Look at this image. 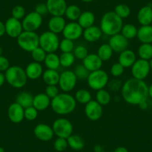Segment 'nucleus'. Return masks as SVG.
Returning <instances> with one entry per match:
<instances>
[{
    "label": "nucleus",
    "mask_w": 152,
    "mask_h": 152,
    "mask_svg": "<svg viewBox=\"0 0 152 152\" xmlns=\"http://www.w3.org/2000/svg\"><path fill=\"white\" fill-rule=\"evenodd\" d=\"M5 76L8 84L16 89L24 87L28 81L26 71L19 66H10L5 72Z\"/></svg>",
    "instance_id": "obj_4"
},
{
    "label": "nucleus",
    "mask_w": 152,
    "mask_h": 152,
    "mask_svg": "<svg viewBox=\"0 0 152 152\" xmlns=\"http://www.w3.org/2000/svg\"><path fill=\"white\" fill-rule=\"evenodd\" d=\"M82 64L90 72L102 69L103 61L100 59L97 54H88L82 61Z\"/></svg>",
    "instance_id": "obj_19"
},
{
    "label": "nucleus",
    "mask_w": 152,
    "mask_h": 152,
    "mask_svg": "<svg viewBox=\"0 0 152 152\" xmlns=\"http://www.w3.org/2000/svg\"><path fill=\"white\" fill-rule=\"evenodd\" d=\"M34 11L37 12V14H39L40 15L43 16L46 15L47 14H49V11H48L47 6H46V3H39L35 6Z\"/></svg>",
    "instance_id": "obj_50"
},
{
    "label": "nucleus",
    "mask_w": 152,
    "mask_h": 152,
    "mask_svg": "<svg viewBox=\"0 0 152 152\" xmlns=\"http://www.w3.org/2000/svg\"><path fill=\"white\" fill-rule=\"evenodd\" d=\"M75 43L74 41L71 40H69L66 38L62 39L60 40L59 44V49L62 52V53H65V52H72L75 49Z\"/></svg>",
    "instance_id": "obj_41"
},
{
    "label": "nucleus",
    "mask_w": 152,
    "mask_h": 152,
    "mask_svg": "<svg viewBox=\"0 0 152 152\" xmlns=\"http://www.w3.org/2000/svg\"><path fill=\"white\" fill-rule=\"evenodd\" d=\"M46 55H47V53L40 46H38L37 48H36L34 50L31 52V55L33 61L40 63V64L44 62Z\"/></svg>",
    "instance_id": "obj_40"
},
{
    "label": "nucleus",
    "mask_w": 152,
    "mask_h": 152,
    "mask_svg": "<svg viewBox=\"0 0 152 152\" xmlns=\"http://www.w3.org/2000/svg\"><path fill=\"white\" fill-rule=\"evenodd\" d=\"M24 108L20 106L17 102L12 103L10 104L8 109V119L13 123L18 124L23 122L24 117Z\"/></svg>",
    "instance_id": "obj_18"
},
{
    "label": "nucleus",
    "mask_w": 152,
    "mask_h": 152,
    "mask_svg": "<svg viewBox=\"0 0 152 152\" xmlns=\"http://www.w3.org/2000/svg\"><path fill=\"white\" fill-rule=\"evenodd\" d=\"M151 8H152V3H151Z\"/></svg>",
    "instance_id": "obj_62"
},
{
    "label": "nucleus",
    "mask_w": 152,
    "mask_h": 152,
    "mask_svg": "<svg viewBox=\"0 0 152 152\" xmlns=\"http://www.w3.org/2000/svg\"><path fill=\"white\" fill-rule=\"evenodd\" d=\"M83 31L84 29L78 24V22H69L66 25L62 34L64 38L75 41L82 36Z\"/></svg>",
    "instance_id": "obj_13"
},
{
    "label": "nucleus",
    "mask_w": 152,
    "mask_h": 152,
    "mask_svg": "<svg viewBox=\"0 0 152 152\" xmlns=\"http://www.w3.org/2000/svg\"><path fill=\"white\" fill-rule=\"evenodd\" d=\"M25 71H26L28 79L37 80L43 75V68L41 64L32 61L26 66Z\"/></svg>",
    "instance_id": "obj_20"
},
{
    "label": "nucleus",
    "mask_w": 152,
    "mask_h": 152,
    "mask_svg": "<svg viewBox=\"0 0 152 152\" xmlns=\"http://www.w3.org/2000/svg\"><path fill=\"white\" fill-rule=\"evenodd\" d=\"M5 34L11 38H17L23 31V25L20 20L10 17L5 23Z\"/></svg>",
    "instance_id": "obj_17"
},
{
    "label": "nucleus",
    "mask_w": 152,
    "mask_h": 152,
    "mask_svg": "<svg viewBox=\"0 0 152 152\" xmlns=\"http://www.w3.org/2000/svg\"><path fill=\"white\" fill-rule=\"evenodd\" d=\"M74 73L77 78L79 80H87L88 78L90 72L83 64H78L74 69Z\"/></svg>",
    "instance_id": "obj_42"
},
{
    "label": "nucleus",
    "mask_w": 152,
    "mask_h": 152,
    "mask_svg": "<svg viewBox=\"0 0 152 152\" xmlns=\"http://www.w3.org/2000/svg\"><path fill=\"white\" fill-rule=\"evenodd\" d=\"M137 31H138V28L136 27V26L131 23H128V24L123 25L120 33L129 40L134 39V37H137Z\"/></svg>",
    "instance_id": "obj_36"
},
{
    "label": "nucleus",
    "mask_w": 152,
    "mask_h": 152,
    "mask_svg": "<svg viewBox=\"0 0 152 152\" xmlns=\"http://www.w3.org/2000/svg\"><path fill=\"white\" fill-rule=\"evenodd\" d=\"M2 53H3V49L0 46V56L2 55Z\"/></svg>",
    "instance_id": "obj_59"
},
{
    "label": "nucleus",
    "mask_w": 152,
    "mask_h": 152,
    "mask_svg": "<svg viewBox=\"0 0 152 152\" xmlns=\"http://www.w3.org/2000/svg\"><path fill=\"white\" fill-rule=\"evenodd\" d=\"M72 53L76 59L83 61V60L87 56L89 52L88 49H87L85 46H82V45H79V46H77L76 47H75Z\"/></svg>",
    "instance_id": "obj_43"
},
{
    "label": "nucleus",
    "mask_w": 152,
    "mask_h": 152,
    "mask_svg": "<svg viewBox=\"0 0 152 152\" xmlns=\"http://www.w3.org/2000/svg\"><path fill=\"white\" fill-rule=\"evenodd\" d=\"M87 82L90 89L98 91L107 87L109 82V75L106 71L100 69L90 72Z\"/></svg>",
    "instance_id": "obj_6"
},
{
    "label": "nucleus",
    "mask_w": 152,
    "mask_h": 152,
    "mask_svg": "<svg viewBox=\"0 0 152 152\" xmlns=\"http://www.w3.org/2000/svg\"><path fill=\"white\" fill-rule=\"evenodd\" d=\"M34 96L29 92L23 91L19 93L16 97V102L17 104L23 107V108H27L33 105Z\"/></svg>",
    "instance_id": "obj_29"
},
{
    "label": "nucleus",
    "mask_w": 152,
    "mask_h": 152,
    "mask_svg": "<svg viewBox=\"0 0 152 152\" xmlns=\"http://www.w3.org/2000/svg\"><path fill=\"white\" fill-rule=\"evenodd\" d=\"M68 142L67 140L65 138L58 137L54 142V148L58 152H63L66 150L68 148Z\"/></svg>",
    "instance_id": "obj_44"
},
{
    "label": "nucleus",
    "mask_w": 152,
    "mask_h": 152,
    "mask_svg": "<svg viewBox=\"0 0 152 152\" xmlns=\"http://www.w3.org/2000/svg\"><path fill=\"white\" fill-rule=\"evenodd\" d=\"M44 64L48 69L57 70L60 66V57L55 52L53 53H47L44 61Z\"/></svg>",
    "instance_id": "obj_31"
},
{
    "label": "nucleus",
    "mask_w": 152,
    "mask_h": 152,
    "mask_svg": "<svg viewBox=\"0 0 152 152\" xmlns=\"http://www.w3.org/2000/svg\"><path fill=\"white\" fill-rule=\"evenodd\" d=\"M137 37L141 43H152L151 26H140L137 31Z\"/></svg>",
    "instance_id": "obj_26"
},
{
    "label": "nucleus",
    "mask_w": 152,
    "mask_h": 152,
    "mask_svg": "<svg viewBox=\"0 0 152 152\" xmlns=\"http://www.w3.org/2000/svg\"><path fill=\"white\" fill-rule=\"evenodd\" d=\"M81 13V8L78 5H70L67 6L64 15L70 22H76L78 21Z\"/></svg>",
    "instance_id": "obj_32"
},
{
    "label": "nucleus",
    "mask_w": 152,
    "mask_h": 152,
    "mask_svg": "<svg viewBox=\"0 0 152 152\" xmlns=\"http://www.w3.org/2000/svg\"><path fill=\"white\" fill-rule=\"evenodd\" d=\"M10 67V62L6 57L1 55L0 56V72H5Z\"/></svg>",
    "instance_id": "obj_51"
},
{
    "label": "nucleus",
    "mask_w": 152,
    "mask_h": 152,
    "mask_svg": "<svg viewBox=\"0 0 152 152\" xmlns=\"http://www.w3.org/2000/svg\"><path fill=\"white\" fill-rule=\"evenodd\" d=\"M38 110L33 106L25 108L24 117L28 121H34L37 118Z\"/></svg>",
    "instance_id": "obj_45"
},
{
    "label": "nucleus",
    "mask_w": 152,
    "mask_h": 152,
    "mask_svg": "<svg viewBox=\"0 0 152 152\" xmlns=\"http://www.w3.org/2000/svg\"><path fill=\"white\" fill-rule=\"evenodd\" d=\"M140 59L149 61L152 58V43H142L137 50Z\"/></svg>",
    "instance_id": "obj_34"
},
{
    "label": "nucleus",
    "mask_w": 152,
    "mask_h": 152,
    "mask_svg": "<svg viewBox=\"0 0 152 152\" xmlns=\"http://www.w3.org/2000/svg\"><path fill=\"white\" fill-rule=\"evenodd\" d=\"M149 65H150L151 69H152V58L149 61Z\"/></svg>",
    "instance_id": "obj_58"
},
{
    "label": "nucleus",
    "mask_w": 152,
    "mask_h": 152,
    "mask_svg": "<svg viewBox=\"0 0 152 152\" xmlns=\"http://www.w3.org/2000/svg\"><path fill=\"white\" fill-rule=\"evenodd\" d=\"M43 81L46 85H58L59 82L60 73L55 69H46L42 75Z\"/></svg>",
    "instance_id": "obj_27"
},
{
    "label": "nucleus",
    "mask_w": 152,
    "mask_h": 152,
    "mask_svg": "<svg viewBox=\"0 0 152 152\" xmlns=\"http://www.w3.org/2000/svg\"><path fill=\"white\" fill-rule=\"evenodd\" d=\"M113 152H129L128 149L126 148L124 146H119V147L116 148L115 150L113 151Z\"/></svg>",
    "instance_id": "obj_55"
},
{
    "label": "nucleus",
    "mask_w": 152,
    "mask_h": 152,
    "mask_svg": "<svg viewBox=\"0 0 152 152\" xmlns=\"http://www.w3.org/2000/svg\"><path fill=\"white\" fill-rule=\"evenodd\" d=\"M151 27H152V22H151Z\"/></svg>",
    "instance_id": "obj_61"
},
{
    "label": "nucleus",
    "mask_w": 152,
    "mask_h": 152,
    "mask_svg": "<svg viewBox=\"0 0 152 152\" xmlns=\"http://www.w3.org/2000/svg\"><path fill=\"white\" fill-rule=\"evenodd\" d=\"M5 81H6V80H5V74H4L3 72H0V87H2V86H3V84H5Z\"/></svg>",
    "instance_id": "obj_54"
},
{
    "label": "nucleus",
    "mask_w": 152,
    "mask_h": 152,
    "mask_svg": "<svg viewBox=\"0 0 152 152\" xmlns=\"http://www.w3.org/2000/svg\"><path fill=\"white\" fill-rule=\"evenodd\" d=\"M137 20L141 26L151 25L152 22V8L151 5H145L139 10Z\"/></svg>",
    "instance_id": "obj_25"
},
{
    "label": "nucleus",
    "mask_w": 152,
    "mask_h": 152,
    "mask_svg": "<svg viewBox=\"0 0 152 152\" xmlns=\"http://www.w3.org/2000/svg\"><path fill=\"white\" fill-rule=\"evenodd\" d=\"M81 1H82L83 2H85V3H89V2H93V0H81Z\"/></svg>",
    "instance_id": "obj_57"
},
{
    "label": "nucleus",
    "mask_w": 152,
    "mask_h": 152,
    "mask_svg": "<svg viewBox=\"0 0 152 152\" xmlns=\"http://www.w3.org/2000/svg\"><path fill=\"white\" fill-rule=\"evenodd\" d=\"M76 102L74 96L69 93H59L51 101V107L53 112L60 115L66 116L72 113L76 108Z\"/></svg>",
    "instance_id": "obj_2"
},
{
    "label": "nucleus",
    "mask_w": 152,
    "mask_h": 152,
    "mask_svg": "<svg viewBox=\"0 0 152 152\" xmlns=\"http://www.w3.org/2000/svg\"><path fill=\"white\" fill-rule=\"evenodd\" d=\"M103 35L100 27L97 26H92L83 31V37L89 43H95L101 39Z\"/></svg>",
    "instance_id": "obj_21"
},
{
    "label": "nucleus",
    "mask_w": 152,
    "mask_h": 152,
    "mask_svg": "<svg viewBox=\"0 0 152 152\" xmlns=\"http://www.w3.org/2000/svg\"><path fill=\"white\" fill-rule=\"evenodd\" d=\"M45 93L50 98L54 99L59 94V89L57 85H47L45 89Z\"/></svg>",
    "instance_id": "obj_49"
},
{
    "label": "nucleus",
    "mask_w": 152,
    "mask_h": 152,
    "mask_svg": "<svg viewBox=\"0 0 152 152\" xmlns=\"http://www.w3.org/2000/svg\"><path fill=\"white\" fill-rule=\"evenodd\" d=\"M76 102L82 104H86L92 100V95L90 91L85 89H80L77 90L74 96Z\"/></svg>",
    "instance_id": "obj_35"
},
{
    "label": "nucleus",
    "mask_w": 152,
    "mask_h": 152,
    "mask_svg": "<svg viewBox=\"0 0 152 152\" xmlns=\"http://www.w3.org/2000/svg\"><path fill=\"white\" fill-rule=\"evenodd\" d=\"M124 72H125V68L119 62L113 64L110 67V74L114 78H117L120 77L121 75H122Z\"/></svg>",
    "instance_id": "obj_47"
},
{
    "label": "nucleus",
    "mask_w": 152,
    "mask_h": 152,
    "mask_svg": "<svg viewBox=\"0 0 152 152\" xmlns=\"http://www.w3.org/2000/svg\"><path fill=\"white\" fill-rule=\"evenodd\" d=\"M52 99L45 93H38L34 96L33 105L38 111H43L51 106Z\"/></svg>",
    "instance_id": "obj_22"
},
{
    "label": "nucleus",
    "mask_w": 152,
    "mask_h": 152,
    "mask_svg": "<svg viewBox=\"0 0 152 152\" xmlns=\"http://www.w3.org/2000/svg\"><path fill=\"white\" fill-rule=\"evenodd\" d=\"M96 54L104 62V61H107L110 60L113 55V51L108 43H103L99 47Z\"/></svg>",
    "instance_id": "obj_33"
},
{
    "label": "nucleus",
    "mask_w": 152,
    "mask_h": 152,
    "mask_svg": "<svg viewBox=\"0 0 152 152\" xmlns=\"http://www.w3.org/2000/svg\"><path fill=\"white\" fill-rule=\"evenodd\" d=\"M122 26L123 20L114 11H107L102 16L99 27L103 34L111 37L120 33Z\"/></svg>",
    "instance_id": "obj_3"
},
{
    "label": "nucleus",
    "mask_w": 152,
    "mask_h": 152,
    "mask_svg": "<svg viewBox=\"0 0 152 152\" xmlns=\"http://www.w3.org/2000/svg\"><path fill=\"white\" fill-rule=\"evenodd\" d=\"M84 113L88 119L94 122L98 121L103 115V106L96 100H91L85 104Z\"/></svg>",
    "instance_id": "obj_12"
},
{
    "label": "nucleus",
    "mask_w": 152,
    "mask_h": 152,
    "mask_svg": "<svg viewBox=\"0 0 152 152\" xmlns=\"http://www.w3.org/2000/svg\"><path fill=\"white\" fill-rule=\"evenodd\" d=\"M5 34V26L3 22L0 21V37Z\"/></svg>",
    "instance_id": "obj_52"
},
{
    "label": "nucleus",
    "mask_w": 152,
    "mask_h": 152,
    "mask_svg": "<svg viewBox=\"0 0 152 152\" xmlns=\"http://www.w3.org/2000/svg\"><path fill=\"white\" fill-rule=\"evenodd\" d=\"M109 88V90L112 92H117L119 91V90H121L122 87V81L119 79H117L116 78H115L114 79L111 80L108 82L107 85Z\"/></svg>",
    "instance_id": "obj_48"
},
{
    "label": "nucleus",
    "mask_w": 152,
    "mask_h": 152,
    "mask_svg": "<svg viewBox=\"0 0 152 152\" xmlns=\"http://www.w3.org/2000/svg\"><path fill=\"white\" fill-rule=\"evenodd\" d=\"M34 134L37 139L43 142L50 141L55 136L52 127L45 123L37 125L34 128Z\"/></svg>",
    "instance_id": "obj_16"
},
{
    "label": "nucleus",
    "mask_w": 152,
    "mask_h": 152,
    "mask_svg": "<svg viewBox=\"0 0 152 152\" xmlns=\"http://www.w3.org/2000/svg\"><path fill=\"white\" fill-rule=\"evenodd\" d=\"M78 78L74 72L71 70H65L60 74L58 86L64 93H69L73 90L77 84Z\"/></svg>",
    "instance_id": "obj_9"
},
{
    "label": "nucleus",
    "mask_w": 152,
    "mask_h": 152,
    "mask_svg": "<svg viewBox=\"0 0 152 152\" xmlns=\"http://www.w3.org/2000/svg\"><path fill=\"white\" fill-rule=\"evenodd\" d=\"M55 136L67 139L73 133V125L69 119L59 118L55 120L52 126Z\"/></svg>",
    "instance_id": "obj_8"
},
{
    "label": "nucleus",
    "mask_w": 152,
    "mask_h": 152,
    "mask_svg": "<svg viewBox=\"0 0 152 152\" xmlns=\"http://www.w3.org/2000/svg\"><path fill=\"white\" fill-rule=\"evenodd\" d=\"M46 4L52 17H64L68 6L66 0H47Z\"/></svg>",
    "instance_id": "obj_15"
},
{
    "label": "nucleus",
    "mask_w": 152,
    "mask_h": 152,
    "mask_svg": "<svg viewBox=\"0 0 152 152\" xmlns=\"http://www.w3.org/2000/svg\"><path fill=\"white\" fill-rule=\"evenodd\" d=\"M114 12L116 13L120 18L126 19L131 15V8L128 5H125V4H119L115 7L114 9Z\"/></svg>",
    "instance_id": "obj_39"
},
{
    "label": "nucleus",
    "mask_w": 152,
    "mask_h": 152,
    "mask_svg": "<svg viewBox=\"0 0 152 152\" xmlns=\"http://www.w3.org/2000/svg\"><path fill=\"white\" fill-rule=\"evenodd\" d=\"M60 64L61 66L64 68H69L74 64L76 58L72 52H65L60 55Z\"/></svg>",
    "instance_id": "obj_38"
},
{
    "label": "nucleus",
    "mask_w": 152,
    "mask_h": 152,
    "mask_svg": "<svg viewBox=\"0 0 152 152\" xmlns=\"http://www.w3.org/2000/svg\"><path fill=\"white\" fill-rule=\"evenodd\" d=\"M11 14H12V17L20 20L24 18L25 16L26 15V9L22 5H16L13 8Z\"/></svg>",
    "instance_id": "obj_46"
},
{
    "label": "nucleus",
    "mask_w": 152,
    "mask_h": 152,
    "mask_svg": "<svg viewBox=\"0 0 152 152\" xmlns=\"http://www.w3.org/2000/svg\"><path fill=\"white\" fill-rule=\"evenodd\" d=\"M95 21H96V17L95 14L91 11H84L81 13V16L78 20V23L81 26L83 29L94 26Z\"/></svg>",
    "instance_id": "obj_28"
},
{
    "label": "nucleus",
    "mask_w": 152,
    "mask_h": 152,
    "mask_svg": "<svg viewBox=\"0 0 152 152\" xmlns=\"http://www.w3.org/2000/svg\"><path fill=\"white\" fill-rule=\"evenodd\" d=\"M131 68L133 78L142 81H144L148 76L151 71L149 61L140 58L135 61Z\"/></svg>",
    "instance_id": "obj_11"
},
{
    "label": "nucleus",
    "mask_w": 152,
    "mask_h": 152,
    "mask_svg": "<svg viewBox=\"0 0 152 152\" xmlns=\"http://www.w3.org/2000/svg\"><path fill=\"white\" fill-rule=\"evenodd\" d=\"M39 38L40 35H38L36 31H23L17 38V42L20 49L25 52H31L36 48L40 46Z\"/></svg>",
    "instance_id": "obj_5"
},
{
    "label": "nucleus",
    "mask_w": 152,
    "mask_h": 152,
    "mask_svg": "<svg viewBox=\"0 0 152 152\" xmlns=\"http://www.w3.org/2000/svg\"><path fill=\"white\" fill-rule=\"evenodd\" d=\"M96 101L102 106H106L111 101L110 93L105 89L98 90L96 94Z\"/></svg>",
    "instance_id": "obj_37"
},
{
    "label": "nucleus",
    "mask_w": 152,
    "mask_h": 152,
    "mask_svg": "<svg viewBox=\"0 0 152 152\" xmlns=\"http://www.w3.org/2000/svg\"><path fill=\"white\" fill-rule=\"evenodd\" d=\"M148 97L152 99V84L148 86Z\"/></svg>",
    "instance_id": "obj_56"
},
{
    "label": "nucleus",
    "mask_w": 152,
    "mask_h": 152,
    "mask_svg": "<svg viewBox=\"0 0 152 152\" xmlns=\"http://www.w3.org/2000/svg\"><path fill=\"white\" fill-rule=\"evenodd\" d=\"M66 23L64 17H52L48 22L49 31L58 34H62Z\"/></svg>",
    "instance_id": "obj_24"
},
{
    "label": "nucleus",
    "mask_w": 152,
    "mask_h": 152,
    "mask_svg": "<svg viewBox=\"0 0 152 152\" xmlns=\"http://www.w3.org/2000/svg\"><path fill=\"white\" fill-rule=\"evenodd\" d=\"M108 44L113 49V52L121 53L127 49L129 46V40L125 38L121 33L110 37Z\"/></svg>",
    "instance_id": "obj_14"
},
{
    "label": "nucleus",
    "mask_w": 152,
    "mask_h": 152,
    "mask_svg": "<svg viewBox=\"0 0 152 152\" xmlns=\"http://www.w3.org/2000/svg\"><path fill=\"white\" fill-rule=\"evenodd\" d=\"M121 94L124 101L131 105H139L148 100V86L142 80L131 78L127 80L121 88Z\"/></svg>",
    "instance_id": "obj_1"
},
{
    "label": "nucleus",
    "mask_w": 152,
    "mask_h": 152,
    "mask_svg": "<svg viewBox=\"0 0 152 152\" xmlns=\"http://www.w3.org/2000/svg\"><path fill=\"white\" fill-rule=\"evenodd\" d=\"M138 106L140 107V109L146 110L148 107V100L144 101V102H141V103H140V104L138 105Z\"/></svg>",
    "instance_id": "obj_53"
},
{
    "label": "nucleus",
    "mask_w": 152,
    "mask_h": 152,
    "mask_svg": "<svg viewBox=\"0 0 152 152\" xmlns=\"http://www.w3.org/2000/svg\"><path fill=\"white\" fill-rule=\"evenodd\" d=\"M66 140L67 142H68V146L71 148L72 150L80 151L84 148V145H85L83 138L78 134H72Z\"/></svg>",
    "instance_id": "obj_30"
},
{
    "label": "nucleus",
    "mask_w": 152,
    "mask_h": 152,
    "mask_svg": "<svg viewBox=\"0 0 152 152\" xmlns=\"http://www.w3.org/2000/svg\"><path fill=\"white\" fill-rule=\"evenodd\" d=\"M43 17L34 11L25 16L22 21L23 30L28 31H36L43 24Z\"/></svg>",
    "instance_id": "obj_10"
},
{
    "label": "nucleus",
    "mask_w": 152,
    "mask_h": 152,
    "mask_svg": "<svg viewBox=\"0 0 152 152\" xmlns=\"http://www.w3.org/2000/svg\"><path fill=\"white\" fill-rule=\"evenodd\" d=\"M60 39L58 34L46 31L40 35L39 45L46 53H53L59 49Z\"/></svg>",
    "instance_id": "obj_7"
},
{
    "label": "nucleus",
    "mask_w": 152,
    "mask_h": 152,
    "mask_svg": "<svg viewBox=\"0 0 152 152\" xmlns=\"http://www.w3.org/2000/svg\"><path fill=\"white\" fill-rule=\"evenodd\" d=\"M137 60V55H136L135 52L131 49H127L119 53L118 62L125 69L132 66L133 64L135 63Z\"/></svg>",
    "instance_id": "obj_23"
},
{
    "label": "nucleus",
    "mask_w": 152,
    "mask_h": 152,
    "mask_svg": "<svg viewBox=\"0 0 152 152\" xmlns=\"http://www.w3.org/2000/svg\"><path fill=\"white\" fill-rule=\"evenodd\" d=\"M0 152H5V149H4L2 147H0Z\"/></svg>",
    "instance_id": "obj_60"
}]
</instances>
